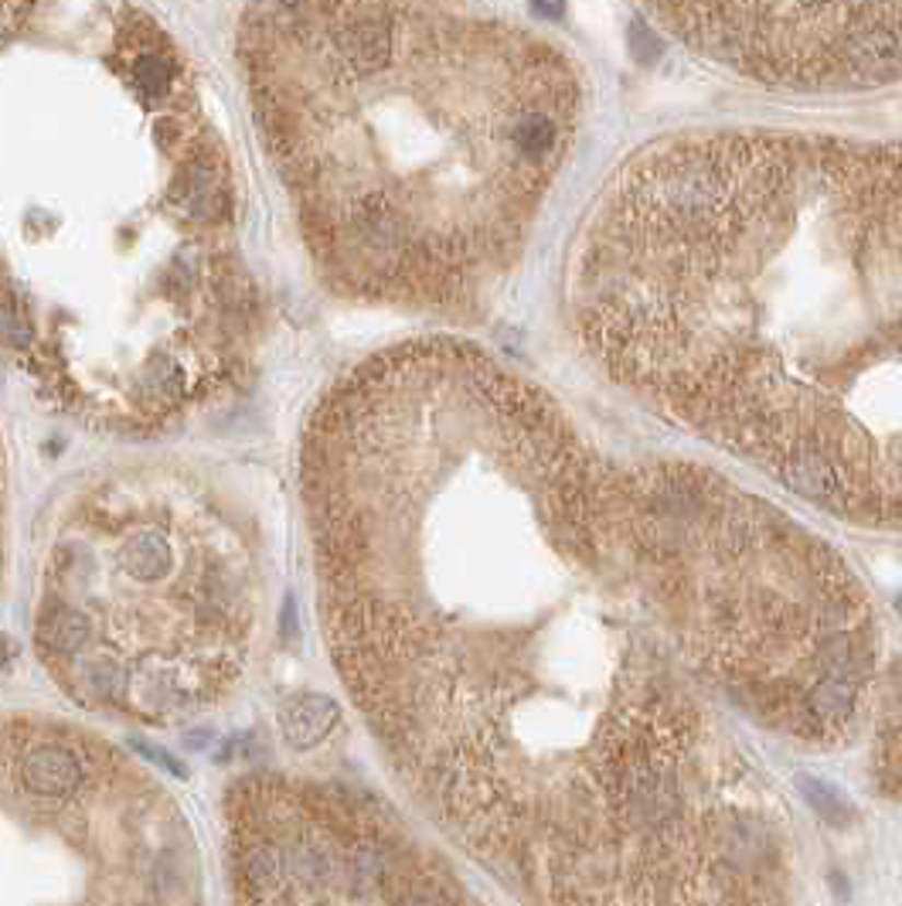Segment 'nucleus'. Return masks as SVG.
Here are the masks:
<instances>
[{
  "instance_id": "nucleus-14",
  "label": "nucleus",
  "mask_w": 902,
  "mask_h": 906,
  "mask_svg": "<svg viewBox=\"0 0 902 906\" xmlns=\"http://www.w3.org/2000/svg\"><path fill=\"white\" fill-rule=\"evenodd\" d=\"M531 4V14L541 17V21H555L562 17V8H565V0H528Z\"/></svg>"
},
{
  "instance_id": "nucleus-6",
  "label": "nucleus",
  "mask_w": 902,
  "mask_h": 906,
  "mask_svg": "<svg viewBox=\"0 0 902 906\" xmlns=\"http://www.w3.org/2000/svg\"><path fill=\"white\" fill-rule=\"evenodd\" d=\"M396 32L399 24L385 4L358 0L344 4L335 17V51L354 75H382L396 62Z\"/></svg>"
},
{
  "instance_id": "nucleus-9",
  "label": "nucleus",
  "mask_w": 902,
  "mask_h": 906,
  "mask_svg": "<svg viewBox=\"0 0 902 906\" xmlns=\"http://www.w3.org/2000/svg\"><path fill=\"white\" fill-rule=\"evenodd\" d=\"M35 640L48 661H75L93 640V621L75 603L51 600L35 621Z\"/></svg>"
},
{
  "instance_id": "nucleus-4",
  "label": "nucleus",
  "mask_w": 902,
  "mask_h": 906,
  "mask_svg": "<svg viewBox=\"0 0 902 906\" xmlns=\"http://www.w3.org/2000/svg\"><path fill=\"white\" fill-rule=\"evenodd\" d=\"M705 62L766 90L862 93L902 79V0H641Z\"/></svg>"
},
{
  "instance_id": "nucleus-5",
  "label": "nucleus",
  "mask_w": 902,
  "mask_h": 906,
  "mask_svg": "<svg viewBox=\"0 0 902 906\" xmlns=\"http://www.w3.org/2000/svg\"><path fill=\"white\" fill-rule=\"evenodd\" d=\"M296 801V791H293ZM307 838L293 842L249 817L238 838V886L253 903L296 899H385V903H457L446 872L393 825L354 801H296Z\"/></svg>"
},
{
  "instance_id": "nucleus-3",
  "label": "nucleus",
  "mask_w": 902,
  "mask_h": 906,
  "mask_svg": "<svg viewBox=\"0 0 902 906\" xmlns=\"http://www.w3.org/2000/svg\"><path fill=\"white\" fill-rule=\"evenodd\" d=\"M623 467L651 593L681 658L763 729L810 746L848 740L879 664L876 610L848 563L712 467Z\"/></svg>"
},
{
  "instance_id": "nucleus-13",
  "label": "nucleus",
  "mask_w": 902,
  "mask_h": 906,
  "mask_svg": "<svg viewBox=\"0 0 902 906\" xmlns=\"http://www.w3.org/2000/svg\"><path fill=\"white\" fill-rule=\"evenodd\" d=\"M133 750H137L140 756H147V760H154V764H157V767H164L167 774H174V777H180V780H185V777H188V770H185V767H180V764H177V760H174V756H167V753H161L157 746H147V743H140V740H133Z\"/></svg>"
},
{
  "instance_id": "nucleus-1",
  "label": "nucleus",
  "mask_w": 902,
  "mask_h": 906,
  "mask_svg": "<svg viewBox=\"0 0 902 906\" xmlns=\"http://www.w3.org/2000/svg\"><path fill=\"white\" fill-rule=\"evenodd\" d=\"M344 685L436 822L541 903L787 896L784 811L654 603L623 460L457 341L311 426Z\"/></svg>"
},
{
  "instance_id": "nucleus-8",
  "label": "nucleus",
  "mask_w": 902,
  "mask_h": 906,
  "mask_svg": "<svg viewBox=\"0 0 902 906\" xmlns=\"http://www.w3.org/2000/svg\"><path fill=\"white\" fill-rule=\"evenodd\" d=\"M11 774L27 798L69 801L79 795V787L85 780V764L75 753V746H69V743L35 740L14 756Z\"/></svg>"
},
{
  "instance_id": "nucleus-15",
  "label": "nucleus",
  "mask_w": 902,
  "mask_h": 906,
  "mask_svg": "<svg viewBox=\"0 0 902 906\" xmlns=\"http://www.w3.org/2000/svg\"><path fill=\"white\" fill-rule=\"evenodd\" d=\"M14 658V645H11V637H4L0 634V671L8 668V661Z\"/></svg>"
},
{
  "instance_id": "nucleus-12",
  "label": "nucleus",
  "mask_w": 902,
  "mask_h": 906,
  "mask_svg": "<svg viewBox=\"0 0 902 906\" xmlns=\"http://www.w3.org/2000/svg\"><path fill=\"white\" fill-rule=\"evenodd\" d=\"M27 11H32V0H0V38L11 35Z\"/></svg>"
},
{
  "instance_id": "nucleus-2",
  "label": "nucleus",
  "mask_w": 902,
  "mask_h": 906,
  "mask_svg": "<svg viewBox=\"0 0 902 906\" xmlns=\"http://www.w3.org/2000/svg\"><path fill=\"white\" fill-rule=\"evenodd\" d=\"M569 290L593 355L657 413L902 532L899 140H660L599 195Z\"/></svg>"
},
{
  "instance_id": "nucleus-7",
  "label": "nucleus",
  "mask_w": 902,
  "mask_h": 906,
  "mask_svg": "<svg viewBox=\"0 0 902 906\" xmlns=\"http://www.w3.org/2000/svg\"><path fill=\"white\" fill-rule=\"evenodd\" d=\"M876 692V733H871V777L876 791L902 801V655L889 664Z\"/></svg>"
},
{
  "instance_id": "nucleus-10",
  "label": "nucleus",
  "mask_w": 902,
  "mask_h": 906,
  "mask_svg": "<svg viewBox=\"0 0 902 906\" xmlns=\"http://www.w3.org/2000/svg\"><path fill=\"white\" fill-rule=\"evenodd\" d=\"M341 709L330 695H300L280 709V729L290 750L317 746L338 726Z\"/></svg>"
},
{
  "instance_id": "nucleus-11",
  "label": "nucleus",
  "mask_w": 902,
  "mask_h": 906,
  "mask_svg": "<svg viewBox=\"0 0 902 906\" xmlns=\"http://www.w3.org/2000/svg\"><path fill=\"white\" fill-rule=\"evenodd\" d=\"M133 79L147 96H164L174 82V66L161 55H140L133 66Z\"/></svg>"
}]
</instances>
